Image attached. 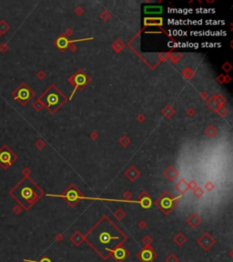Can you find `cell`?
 Segmentation results:
<instances>
[{
    "mask_svg": "<svg viewBox=\"0 0 233 262\" xmlns=\"http://www.w3.org/2000/svg\"><path fill=\"white\" fill-rule=\"evenodd\" d=\"M37 188L28 179H24L10 194L25 208H28L38 197Z\"/></svg>",
    "mask_w": 233,
    "mask_h": 262,
    "instance_id": "1",
    "label": "cell"
},
{
    "mask_svg": "<svg viewBox=\"0 0 233 262\" xmlns=\"http://www.w3.org/2000/svg\"><path fill=\"white\" fill-rule=\"evenodd\" d=\"M117 239V236L113 237L111 233H109L108 231H102L97 234V240H96V241L99 243V247H102L103 249H107L108 250H111L114 247L113 240Z\"/></svg>",
    "mask_w": 233,
    "mask_h": 262,
    "instance_id": "2",
    "label": "cell"
},
{
    "mask_svg": "<svg viewBox=\"0 0 233 262\" xmlns=\"http://www.w3.org/2000/svg\"><path fill=\"white\" fill-rule=\"evenodd\" d=\"M12 157H15L13 155V152L10 151L6 146H4L0 149V165L5 168H8V167L13 163V159H15L12 158Z\"/></svg>",
    "mask_w": 233,
    "mask_h": 262,
    "instance_id": "3",
    "label": "cell"
},
{
    "mask_svg": "<svg viewBox=\"0 0 233 262\" xmlns=\"http://www.w3.org/2000/svg\"><path fill=\"white\" fill-rule=\"evenodd\" d=\"M14 97L16 98L17 100H19L22 103H24L25 101L28 100L30 97V91L28 90V88L26 87L21 86L19 87L13 94Z\"/></svg>",
    "mask_w": 233,
    "mask_h": 262,
    "instance_id": "4",
    "label": "cell"
},
{
    "mask_svg": "<svg viewBox=\"0 0 233 262\" xmlns=\"http://www.w3.org/2000/svg\"><path fill=\"white\" fill-rule=\"evenodd\" d=\"M140 256H141V259H142V260H144V261H150L152 259L153 255H152V252L150 250L146 249V250L142 251V253H141Z\"/></svg>",
    "mask_w": 233,
    "mask_h": 262,
    "instance_id": "5",
    "label": "cell"
},
{
    "mask_svg": "<svg viewBox=\"0 0 233 262\" xmlns=\"http://www.w3.org/2000/svg\"><path fill=\"white\" fill-rule=\"evenodd\" d=\"M114 256L118 260H122L125 257H126V251L123 249H118L117 250H115L114 252Z\"/></svg>",
    "mask_w": 233,
    "mask_h": 262,
    "instance_id": "6",
    "label": "cell"
},
{
    "mask_svg": "<svg viewBox=\"0 0 233 262\" xmlns=\"http://www.w3.org/2000/svg\"><path fill=\"white\" fill-rule=\"evenodd\" d=\"M170 206H171V201L169 199H165L163 201H162V207H163L164 208H168Z\"/></svg>",
    "mask_w": 233,
    "mask_h": 262,
    "instance_id": "7",
    "label": "cell"
},
{
    "mask_svg": "<svg viewBox=\"0 0 233 262\" xmlns=\"http://www.w3.org/2000/svg\"><path fill=\"white\" fill-rule=\"evenodd\" d=\"M68 199H69V200H71V201H74L77 199V196L73 191H71V192L68 194Z\"/></svg>",
    "mask_w": 233,
    "mask_h": 262,
    "instance_id": "8",
    "label": "cell"
},
{
    "mask_svg": "<svg viewBox=\"0 0 233 262\" xmlns=\"http://www.w3.org/2000/svg\"><path fill=\"white\" fill-rule=\"evenodd\" d=\"M25 261L26 262H51L48 259H46V258L43 259H41L40 261H31V260H26V259H25Z\"/></svg>",
    "mask_w": 233,
    "mask_h": 262,
    "instance_id": "9",
    "label": "cell"
}]
</instances>
